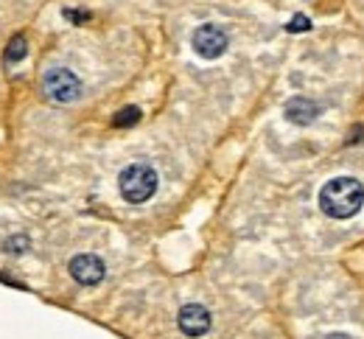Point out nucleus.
Here are the masks:
<instances>
[{
	"mask_svg": "<svg viewBox=\"0 0 364 339\" xmlns=\"http://www.w3.org/2000/svg\"><path fill=\"white\" fill-rule=\"evenodd\" d=\"M364 205V188L353 177H333L319 191V208L331 219H350Z\"/></svg>",
	"mask_w": 364,
	"mask_h": 339,
	"instance_id": "1",
	"label": "nucleus"
},
{
	"mask_svg": "<svg viewBox=\"0 0 364 339\" xmlns=\"http://www.w3.org/2000/svg\"><path fill=\"white\" fill-rule=\"evenodd\" d=\"M43 90H46L48 98L59 101V104H70L82 96V82L73 70L68 68H53L43 76Z\"/></svg>",
	"mask_w": 364,
	"mask_h": 339,
	"instance_id": "3",
	"label": "nucleus"
},
{
	"mask_svg": "<svg viewBox=\"0 0 364 339\" xmlns=\"http://www.w3.org/2000/svg\"><path fill=\"white\" fill-rule=\"evenodd\" d=\"M325 339H350V337H345V334H328Z\"/></svg>",
	"mask_w": 364,
	"mask_h": 339,
	"instance_id": "12",
	"label": "nucleus"
},
{
	"mask_svg": "<svg viewBox=\"0 0 364 339\" xmlns=\"http://www.w3.org/2000/svg\"><path fill=\"white\" fill-rule=\"evenodd\" d=\"M65 17H70V20H76V23L87 20V14H82V11H65Z\"/></svg>",
	"mask_w": 364,
	"mask_h": 339,
	"instance_id": "11",
	"label": "nucleus"
},
{
	"mask_svg": "<svg viewBox=\"0 0 364 339\" xmlns=\"http://www.w3.org/2000/svg\"><path fill=\"white\" fill-rule=\"evenodd\" d=\"M104 261L98 258V255H92V252H82V255H76L73 261H70V275H73V281L76 284H82V286H95V284H101L104 281Z\"/></svg>",
	"mask_w": 364,
	"mask_h": 339,
	"instance_id": "5",
	"label": "nucleus"
},
{
	"mask_svg": "<svg viewBox=\"0 0 364 339\" xmlns=\"http://www.w3.org/2000/svg\"><path fill=\"white\" fill-rule=\"evenodd\" d=\"M291 34H297V31H309L311 28V20L309 17H303V14H297V17H291V23L286 26Z\"/></svg>",
	"mask_w": 364,
	"mask_h": 339,
	"instance_id": "10",
	"label": "nucleus"
},
{
	"mask_svg": "<svg viewBox=\"0 0 364 339\" xmlns=\"http://www.w3.org/2000/svg\"><path fill=\"white\" fill-rule=\"evenodd\" d=\"M177 323H180V331L185 337H202V334L210 331V323H213V320H210V311H208L205 306L188 303V306L180 308Z\"/></svg>",
	"mask_w": 364,
	"mask_h": 339,
	"instance_id": "6",
	"label": "nucleus"
},
{
	"mask_svg": "<svg viewBox=\"0 0 364 339\" xmlns=\"http://www.w3.org/2000/svg\"><path fill=\"white\" fill-rule=\"evenodd\" d=\"M191 45L193 50L202 56V59H219L225 50H228V34L219 28V26H199L191 37Z\"/></svg>",
	"mask_w": 364,
	"mask_h": 339,
	"instance_id": "4",
	"label": "nucleus"
},
{
	"mask_svg": "<svg viewBox=\"0 0 364 339\" xmlns=\"http://www.w3.org/2000/svg\"><path fill=\"white\" fill-rule=\"evenodd\" d=\"M286 118L291 121V124H297V127H309V124H314L317 121V115L322 112V107H319L317 101H311V98L306 96H294L286 101Z\"/></svg>",
	"mask_w": 364,
	"mask_h": 339,
	"instance_id": "7",
	"label": "nucleus"
},
{
	"mask_svg": "<svg viewBox=\"0 0 364 339\" xmlns=\"http://www.w3.org/2000/svg\"><path fill=\"white\" fill-rule=\"evenodd\" d=\"M26 56V40L23 37H14L6 48V62H20Z\"/></svg>",
	"mask_w": 364,
	"mask_h": 339,
	"instance_id": "9",
	"label": "nucleus"
},
{
	"mask_svg": "<svg viewBox=\"0 0 364 339\" xmlns=\"http://www.w3.org/2000/svg\"><path fill=\"white\" fill-rule=\"evenodd\" d=\"M118 188L121 196L132 205H140L146 199H151L157 191V171L149 166V163H132L121 171L118 177Z\"/></svg>",
	"mask_w": 364,
	"mask_h": 339,
	"instance_id": "2",
	"label": "nucleus"
},
{
	"mask_svg": "<svg viewBox=\"0 0 364 339\" xmlns=\"http://www.w3.org/2000/svg\"><path fill=\"white\" fill-rule=\"evenodd\" d=\"M140 121V109L137 107H127V109H121L118 115H115V127H132V124H137Z\"/></svg>",
	"mask_w": 364,
	"mask_h": 339,
	"instance_id": "8",
	"label": "nucleus"
}]
</instances>
